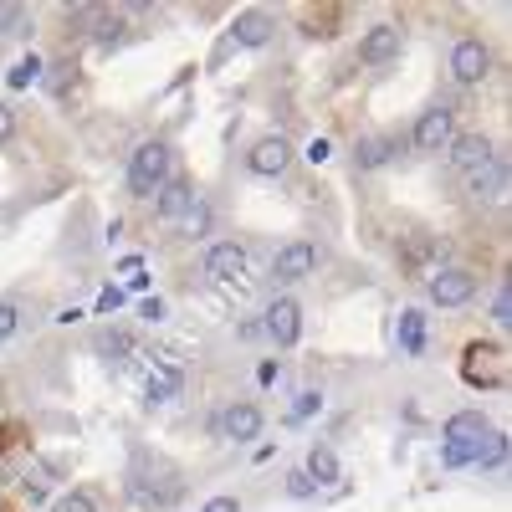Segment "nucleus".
I'll return each mask as SVG.
<instances>
[{
    "instance_id": "obj_1",
    "label": "nucleus",
    "mask_w": 512,
    "mask_h": 512,
    "mask_svg": "<svg viewBox=\"0 0 512 512\" xmlns=\"http://www.w3.org/2000/svg\"><path fill=\"white\" fill-rule=\"evenodd\" d=\"M169 180H175V149L164 139H144L128 154V195L134 200H154Z\"/></svg>"
},
{
    "instance_id": "obj_2",
    "label": "nucleus",
    "mask_w": 512,
    "mask_h": 512,
    "mask_svg": "<svg viewBox=\"0 0 512 512\" xmlns=\"http://www.w3.org/2000/svg\"><path fill=\"white\" fill-rule=\"evenodd\" d=\"M482 277L472 267H461V262H441L431 277H425V297H431L436 308H466L477 297Z\"/></svg>"
},
{
    "instance_id": "obj_3",
    "label": "nucleus",
    "mask_w": 512,
    "mask_h": 512,
    "mask_svg": "<svg viewBox=\"0 0 512 512\" xmlns=\"http://www.w3.org/2000/svg\"><path fill=\"white\" fill-rule=\"evenodd\" d=\"M461 379L472 384V390H502V384H507V354L497 344H466Z\"/></svg>"
},
{
    "instance_id": "obj_4",
    "label": "nucleus",
    "mask_w": 512,
    "mask_h": 512,
    "mask_svg": "<svg viewBox=\"0 0 512 512\" xmlns=\"http://www.w3.org/2000/svg\"><path fill=\"white\" fill-rule=\"evenodd\" d=\"M451 82L456 88H477V82H487L492 77V47L482 36H461L456 47H451Z\"/></svg>"
},
{
    "instance_id": "obj_5",
    "label": "nucleus",
    "mask_w": 512,
    "mask_h": 512,
    "mask_svg": "<svg viewBox=\"0 0 512 512\" xmlns=\"http://www.w3.org/2000/svg\"><path fill=\"white\" fill-rule=\"evenodd\" d=\"M451 139H456V108H446V103L425 108V113L415 118V128H410V144H415L420 154H446Z\"/></svg>"
},
{
    "instance_id": "obj_6",
    "label": "nucleus",
    "mask_w": 512,
    "mask_h": 512,
    "mask_svg": "<svg viewBox=\"0 0 512 512\" xmlns=\"http://www.w3.org/2000/svg\"><path fill=\"white\" fill-rule=\"evenodd\" d=\"M292 159H297V149L282 139V134H262L251 144V154H246V169L256 180H282L287 169H292Z\"/></svg>"
},
{
    "instance_id": "obj_7",
    "label": "nucleus",
    "mask_w": 512,
    "mask_h": 512,
    "mask_svg": "<svg viewBox=\"0 0 512 512\" xmlns=\"http://www.w3.org/2000/svg\"><path fill=\"white\" fill-rule=\"evenodd\" d=\"M262 425H267L262 405H251V400H231V405L216 415V436H221V441H236V446H246V441H256V436H262Z\"/></svg>"
},
{
    "instance_id": "obj_8",
    "label": "nucleus",
    "mask_w": 512,
    "mask_h": 512,
    "mask_svg": "<svg viewBox=\"0 0 512 512\" xmlns=\"http://www.w3.org/2000/svg\"><path fill=\"white\" fill-rule=\"evenodd\" d=\"M262 338H272L277 349H292L297 338H303V308H297L292 297H272L267 313H262Z\"/></svg>"
},
{
    "instance_id": "obj_9",
    "label": "nucleus",
    "mask_w": 512,
    "mask_h": 512,
    "mask_svg": "<svg viewBox=\"0 0 512 512\" xmlns=\"http://www.w3.org/2000/svg\"><path fill=\"white\" fill-rule=\"evenodd\" d=\"M318 262H323V251H318L313 241H287V246L272 256V277H277V282H308V277L318 272Z\"/></svg>"
},
{
    "instance_id": "obj_10",
    "label": "nucleus",
    "mask_w": 512,
    "mask_h": 512,
    "mask_svg": "<svg viewBox=\"0 0 512 512\" xmlns=\"http://www.w3.org/2000/svg\"><path fill=\"white\" fill-rule=\"evenodd\" d=\"M400 52H405V31L395 21H379V26H369L359 36V62L364 67H384V62H395Z\"/></svg>"
},
{
    "instance_id": "obj_11",
    "label": "nucleus",
    "mask_w": 512,
    "mask_h": 512,
    "mask_svg": "<svg viewBox=\"0 0 512 512\" xmlns=\"http://www.w3.org/2000/svg\"><path fill=\"white\" fill-rule=\"evenodd\" d=\"M446 154H451V169H456V175H472V169H482V164L497 159V149H492L487 134H456Z\"/></svg>"
},
{
    "instance_id": "obj_12",
    "label": "nucleus",
    "mask_w": 512,
    "mask_h": 512,
    "mask_svg": "<svg viewBox=\"0 0 512 512\" xmlns=\"http://www.w3.org/2000/svg\"><path fill=\"white\" fill-rule=\"evenodd\" d=\"M205 277L210 282H236L246 277V246L241 241H216L205 251Z\"/></svg>"
},
{
    "instance_id": "obj_13",
    "label": "nucleus",
    "mask_w": 512,
    "mask_h": 512,
    "mask_svg": "<svg viewBox=\"0 0 512 512\" xmlns=\"http://www.w3.org/2000/svg\"><path fill=\"white\" fill-rule=\"evenodd\" d=\"M195 200H200V195H195V185L175 175V180H169V185L154 195V216H159L164 226H180V221H185V210H190Z\"/></svg>"
},
{
    "instance_id": "obj_14",
    "label": "nucleus",
    "mask_w": 512,
    "mask_h": 512,
    "mask_svg": "<svg viewBox=\"0 0 512 512\" xmlns=\"http://www.w3.org/2000/svg\"><path fill=\"white\" fill-rule=\"evenodd\" d=\"M492 436V420L482 410H456L446 425H441V441L446 446H472V441H487Z\"/></svg>"
},
{
    "instance_id": "obj_15",
    "label": "nucleus",
    "mask_w": 512,
    "mask_h": 512,
    "mask_svg": "<svg viewBox=\"0 0 512 512\" xmlns=\"http://www.w3.org/2000/svg\"><path fill=\"white\" fill-rule=\"evenodd\" d=\"M272 31H277L272 11H241L236 26H231V41L246 47V52H256V47H267V41H272Z\"/></svg>"
},
{
    "instance_id": "obj_16",
    "label": "nucleus",
    "mask_w": 512,
    "mask_h": 512,
    "mask_svg": "<svg viewBox=\"0 0 512 512\" xmlns=\"http://www.w3.org/2000/svg\"><path fill=\"white\" fill-rule=\"evenodd\" d=\"M395 154H400V139L395 134H364L354 144V169H384Z\"/></svg>"
},
{
    "instance_id": "obj_17",
    "label": "nucleus",
    "mask_w": 512,
    "mask_h": 512,
    "mask_svg": "<svg viewBox=\"0 0 512 512\" xmlns=\"http://www.w3.org/2000/svg\"><path fill=\"white\" fill-rule=\"evenodd\" d=\"M303 472H308V477H313V487L323 492V487H333L338 477H344V466H338V451H333V446L313 441V446H308V461H303Z\"/></svg>"
},
{
    "instance_id": "obj_18",
    "label": "nucleus",
    "mask_w": 512,
    "mask_h": 512,
    "mask_svg": "<svg viewBox=\"0 0 512 512\" xmlns=\"http://www.w3.org/2000/svg\"><path fill=\"white\" fill-rule=\"evenodd\" d=\"M461 180H466V195H472V200H502V190H507L502 159H492V164L472 169V175H461Z\"/></svg>"
},
{
    "instance_id": "obj_19",
    "label": "nucleus",
    "mask_w": 512,
    "mask_h": 512,
    "mask_svg": "<svg viewBox=\"0 0 512 512\" xmlns=\"http://www.w3.org/2000/svg\"><path fill=\"white\" fill-rule=\"evenodd\" d=\"M123 36H128V21L123 16H93V41H98V52H113V47H123Z\"/></svg>"
},
{
    "instance_id": "obj_20",
    "label": "nucleus",
    "mask_w": 512,
    "mask_h": 512,
    "mask_svg": "<svg viewBox=\"0 0 512 512\" xmlns=\"http://www.w3.org/2000/svg\"><path fill=\"white\" fill-rule=\"evenodd\" d=\"M41 88H47L52 98H67L77 88V62H52L47 72H41Z\"/></svg>"
},
{
    "instance_id": "obj_21",
    "label": "nucleus",
    "mask_w": 512,
    "mask_h": 512,
    "mask_svg": "<svg viewBox=\"0 0 512 512\" xmlns=\"http://www.w3.org/2000/svg\"><path fill=\"white\" fill-rule=\"evenodd\" d=\"M41 72H47V62H41L36 52H26V57L11 67V77H6V82H11V88H31V82H41Z\"/></svg>"
},
{
    "instance_id": "obj_22",
    "label": "nucleus",
    "mask_w": 512,
    "mask_h": 512,
    "mask_svg": "<svg viewBox=\"0 0 512 512\" xmlns=\"http://www.w3.org/2000/svg\"><path fill=\"white\" fill-rule=\"evenodd\" d=\"M52 512H98V497H93L88 487H72V492H62V497L52 502Z\"/></svg>"
},
{
    "instance_id": "obj_23",
    "label": "nucleus",
    "mask_w": 512,
    "mask_h": 512,
    "mask_svg": "<svg viewBox=\"0 0 512 512\" xmlns=\"http://www.w3.org/2000/svg\"><path fill=\"white\" fill-rule=\"evenodd\" d=\"M492 328L497 333L512 328V287L507 282H497V292H492Z\"/></svg>"
},
{
    "instance_id": "obj_24",
    "label": "nucleus",
    "mask_w": 512,
    "mask_h": 512,
    "mask_svg": "<svg viewBox=\"0 0 512 512\" xmlns=\"http://www.w3.org/2000/svg\"><path fill=\"white\" fill-rule=\"evenodd\" d=\"M0 36H26V6L0 0Z\"/></svg>"
},
{
    "instance_id": "obj_25",
    "label": "nucleus",
    "mask_w": 512,
    "mask_h": 512,
    "mask_svg": "<svg viewBox=\"0 0 512 512\" xmlns=\"http://www.w3.org/2000/svg\"><path fill=\"white\" fill-rule=\"evenodd\" d=\"M400 344H405L410 354L425 349V318H420V313H405V318H400Z\"/></svg>"
},
{
    "instance_id": "obj_26",
    "label": "nucleus",
    "mask_w": 512,
    "mask_h": 512,
    "mask_svg": "<svg viewBox=\"0 0 512 512\" xmlns=\"http://www.w3.org/2000/svg\"><path fill=\"white\" fill-rule=\"evenodd\" d=\"M287 497H292V502H313V497H318V487H313V477L303 472V466H297V472H287Z\"/></svg>"
},
{
    "instance_id": "obj_27",
    "label": "nucleus",
    "mask_w": 512,
    "mask_h": 512,
    "mask_svg": "<svg viewBox=\"0 0 512 512\" xmlns=\"http://www.w3.org/2000/svg\"><path fill=\"white\" fill-rule=\"evenodd\" d=\"M318 410H323V395H318V390H303V395H297V405L287 410V420H292V425H303V420L318 415Z\"/></svg>"
},
{
    "instance_id": "obj_28",
    "label": "nucleus",
    "mask_w": 512,
    "mask_h": 512,
    "mask_svg": "<svg viewBox=\"0 0 512 512\" xmlns=\"http://www.w3.org/2000/svg\"><path fill=\"white\" fill-rule=\"evenodd\" d=\"M180 226H185V236H205V231H210V205L195 200V205L185 210V221H180Z\"/></svg>"
},
{
    "instance_id": "obj_29",
    "label": "nucleus",
    "mask_w": 512,
    "mask_h": 512,
    "mask_svg": "<svg viewBox=\"0 0 512 512\" xmlns=\"http://www.w3.org/2000/svg\"><path fill=\"white\" fill-rule=\"evenodd\" d=\"M16 328H21V308L11 303V297H0V344H6Z\"/></svg>"
},
{
    "instance_id": "obj_30",
    "label": "nucleus",
    "mask_w": 512,
    "mask_h": 512,
    "mask_svg": "<svg viewBox=\"0 0 512 512\" xmlns=\"http://www.w3.org/2000/svg\"><path fill=\"white\" fill-rule=\"evenodd\" d=\"M200 512H241V497L216 492V497H205V502H200Z\"/></svg>"
},
{
    "instance_id": "obj_31",
    "label": "nucleus",
    "mask_w": 512,
    "mask_h": 512,
    "mask_svg": "<svg viewBox=\"0 0 512 512\" xmlns=\"http://www.w3.org/2000/svg\"><path fill=\"white\" fill-rule=\"evenodd\" d=\"M98 349L118 359V354H128V338H123V333H98Z\"/></svg>"
},
{
    "instance_id": "obj_32",
    "label": "nucleus",
    "mask_w": 512,
    "mask_h": 512,
    "mask_svg": "<svg viewBox=\"0 0 512 512\" xmlns=\"http://www.w3.org/2000/svg\"><path fill=\"white\" fill-rule=\"evenodd\" d=\"M11 134H16V108H11V103H0V144H6Z\"/></svg>"
},
{
    "instance_id": "obj_33",
    "label": "nucleus",
    "mask_w": 512,
    "mask_h": 512,
    "mask_svg": "<svg viewBox=\"0 0 512 512\" xmlns=\"http://www.w3.org/2000/svg\"><path fill=\"white\" fill-rule=\"evenodd\" d=\"M308 159L323 164V159H328V139H313V144H308Z\"/></svg>"
},
{
    "instance_id": "obj_34",
    "label": "nucleus",
    "mask_w": 512,
    "mask_h": 512,
    "mask_svg": "<svg viewBox=\"0 0 512 512\" xmlns=\"http://www.w3.org/2000/svg\"><path fill=\"white\" fill-rule=\"evenodd\" d=\"M144 318H149V323H159V318H164V303H159V297H149V303H144Z\"/></svg>"
}]
</instances>
